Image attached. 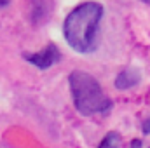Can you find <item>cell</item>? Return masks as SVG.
<instances>
[{"instance_id": "obj_1", "label": "cell", "mask_w": 150, "mask_h": 148, "mask_svg": "<svg viewBox=\"0 0 150 148\" xmlns=\"http://www.w3.org/2000/svg\"><path fill=\"white\" fill-rule=\"evenodd\" d=\"M105 9L98 2H84L77 5L63 23V35L68 45L80 52L89 54L98 47V28Z\"/></svg>"}, {"instance_id": "obj_2", "label": "cell", "mask_w": 150, "mask_h": 148, "mask_svg": "<svg viewBox=\"0 0 150 148\" xmlns=\"http://www.w3.org/2000/svg\"><path fill=\"white\" fill-rule=\"evenodd\" d=\"M68 82L74 105L82 115L105 113L112 108V101L105 96L100 82L93 75L82 70H75L68 75Z\"/></svg>"}, {"instance_id": "obj_3", "label": "cell", "mask_w": 150, "mask_h": 148, "mask_svg": "<svg viewBox=\"0 0 150 148\" xmlns=\"http://www.w3.org/2000/svg\"><path fill=\"white\" fill-rule=\"evenodd\" d=\"M23 58L32 63L33 66H37L40 70H47L49 66H52L54 63H58L61 59V54L58 51V47L54 44H47V47H44L40 52L35 54H23Z\"/></svg>"}, {"instance_id": "obj_4", "label": "cell", "mask_w": 150, "mask_h": 148, "mask_svg": "<svg viewBox=\"0 0 150 148\" xmlns=\"http://www.w3.org/2000/svg\"><path fill=\"white\" fill-rule=\"evenodd\" d=\"M52 14V2L51 0H30V21L35 26H42L49 21Z\"/></svg>"}, {"instance_id": "obj_5", "label": "cell", "mask_w": 150, "mask_h": 148, "mask_svg": "<svg viewBox=\"0 0 150 148\" xmlns=\"http://www.w3.org/2000/svg\"><path fill=\"white\" fill-rule=\"evenodd\" d=\"M140 80H142L140 70L134 68V66H129V68L122 70L120 73L115 77V87L120 89V91H126V89H131L136 84H140Z\"/></svg>"}, {"instance_id": "obj_6", "label": "cell", "mask_w": 150, "mask_h": 148, "mask_svg": "<svg viewBox=\"0 0 150 148\" xmlns=\"http://www.w3.org/2000/svg\"><path fill=\"white\" fill-rule=\"evenodd\" d=\"M119 145H120V134L115 132V131H110L103 138V141L100 143L98 148H119Z\"/></svg>"}, {"instance_id": "obj_7", "label": "cell", "mask_w": 150, "mask_h": 148, "mask_svg": "<svg viewBox=\"0 0 150 148\" xmlns=\"http://www.w3.org/2000/svg\"><path fill=\"white\" fill-rule=\"evenodd\" d=\"M142 131H143V134H150V117L143 122V125H142Z\"/></svg>"}, {"instance_id": "obj_8", "label": "cell", "mask_w": 150, "mask_h": 148, "mask_svg": "<svg viewBox=\"0 0 150 148\" xmlns=\"http://www.w3.org/2000/svg\"><path fill=\"white\" fill-rule=\"evenodd\" d=\"M129 148H142V140H133L129 143Z\"/></svg>"}, {"instance_id": "obj_9", "label": "cell", "mask_w": 150, "mask_h": 148, "mask_svg": "<svg viewBox=\"0 0 150 148\" xmlns=\"http://www.w3.org/2000/svg\"><path fill=\"white\" fill-rule=\"evenodd\" d=\"M9 4V0H0V7H4V5H7Z\"/></svg>"}, {"instance_id": "obj_10", "label": "cell", "mask_w": 150, "mask_h": 148, "mask_svg": "<svg viewBox=\"0 0 150 148\" xmlns=\"http://www.w3.org/2000/svg\"><path fill=\"white\" fill-rule=\"evenodd\" d=\"M143 2H147V4H150V0H143Z\"/></svg>"}]
</instances>
